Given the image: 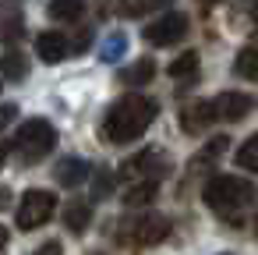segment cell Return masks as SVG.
Segmentation results:
<instances>
[{
  "mask_svg": "<svg viewBox=\"0 0 258 255\" xmlns=\"http://www.w3.org/2000/svg\"><path fill=\"white\" fill-rule=\"evenodd\" d=\"M57 184H68V188H75V184H82L92 170H89V163L82 160V156H64L60 163H57Z\"/></svg>",
  "mask_w": 258,
  "mask_h": 255,
  "instance_id": "11",
  "label": "cell"
},
{
  "mask_svg": "<svg viewBox=\"0 0 258 255\" xmlns=\"http://www.w3.org/2000/svg\"><path fill=\"white\" fill-rule=\"evenodd\" d=\"M15 117H18V107L15 103H0V128H8Z\"/></svg>",
  "mask_w": 258,
  "mask_h": 255,
  "instance_id": "23",
  "label": "cell"
},
{
  "mask_svg": "<svg viewBox=\"0 0 258 255\" xmlns=\"http://www.w3.org/2000/svg\"><path fill=\"white\" fill-rule=\"evenodd\" d=\"M8 152H11V145H8V142H0V167H4V160H8Z\"/></svg>",
  "mask_w": 258,
  "mask_h": 255,
  "instance_id": "26",
  "label": "cell"
},
{
  "mask_svg": "<svg viewBox=\"0 0 258 255\" xmlns=\"http://www.w3.org/2000/svg\"><path fill=\"white\" fill-rule=\"evenodd\" d=\"M254 230H258V216H254Z\"/></svg>",
  "mask_w": 258,
  "mask_h": 255,
  "instance_id": "29",
  "label": "cell"
},
{
  "mask_svg": "<svg viewBox=\"0 0 258 255\" xmlns=\"http://www.w3.org/2000/svg\"><path fill=\"white\" fill-rule=\"evenodd\" d=\"M117 237L124 244H131V248H152V244H159V241L170 237V220L159 216V213H149V216H138L127 227H120Z\"/></svg>",
  "mask_w": 258,
  "mask_h": 255,
  "instance_id": "4",
  "label": "cell"
},
{
  "mask_svg": "<svg viewBox=\"0 0 258 255\" xmlns=\"http://www.w3.org/2000/svg\"><path fill=\"white\" fill-rule=\"evenodd\" d=\"M4 248H8V230L0 227V251H4Z\"/></svg>",
  "mask_w": 258,
  "mask_h": 255,
  "instance_id": "28",
  "label": "cell"
},
{
  "mask_svg": "<svg viewBox=\"0 0 258 255\" xmlns=\"http://www.w3.org/2000/svg\"><path fill=\"white\" fill-rule=\"evenodd\" d=\"M156 114H159L156 99H149V96H124L103 117V138L110 145L135 142L138 135H145V128L156 121Z\"/></svg>",
  "mask_w": 258,
  "mask_h": 255,
  "instance_id": "1",
  "label": "cell"
},
{
  "mask_svg": "<svg viewBox=\"0 0 258 255\" xmlns=\"http://www.w3.org/2000/svg\"><path fill=\"white\" fill-rule=\"evenodd\" d=\"M124 50H127V36H124V32H110V36L103 39L99 57H103L106 64H113V61H120V57H124Z\"/></svg>",
  "mask_w": 258,
  "mask_h": 255,
  "instance_id": "18",
  "label": "cell"
},
{
  "mask_svg": "<svg viewBox=\"0 0 258 255\" xmlns=\"http://www.w3.org/2000/svg\"><path fill=\"white\" fill-rule=\"evenodd\" d=\"M89 220H92V213H89L85 202H71V206L64 209V223H68L71 234H82V230L89 227Z\"/></svg>",
  "mask_w": 258,
  "mask_h": 255,
  "instance_id": "17",
  "label": "cell"
},
{
  "mask_svg": "<svg viewBox=\"0 0 258 255\" xmlns=\"http://www.w3.org/2000/svg\"><path fill=\"white\" fill-rule=\"evenodd\" d=\"M212 121H216V107H212L209 99H195V103L180 107V128H184L187 135H202V131H209Z\"/></svg>",
  "mask_w": 258,
  "mask_h": 255,
  "instance_id": "8",
  "label": "cell"
},
{
  "mask_svg": "<svg viewBox=\"0 0 258 255\" xmlns=\"http://www.w3.org/2000/svg\"><path fill=\"white\" fill-rule=\"evenodd\" d=\"M50 15L57 22H78L85 15V0H50Z\"/></svg>",
  "mask_w": 258,
  "mask_h": 255,
  "instance_id": "16",
  "label": "cell"
},
{
  "mask_svg": "<svg viewBox=\"0 0 258 255\" xmlns=\"http://www.w3.org/2000/svg\"><path fill=\"white\" fill-rule=\"evenodd\" d=\"M92 188H96V191H92L96 198H106V195H110V174H96Z\"/></svg>",
  "mask_w": 258,
  "mask_h": 255,
  "instance_id": "22",
  "label": "cell"
},
{
  "mask_svg": "<svg viewBox=\"0 0 258 255\" xmlns=\"http://www.w3.org/2000/svg\"><path fill=\"white\" fill-rule=\"evenodd\" d=\"M113 4H117V0H99V15H110Z\"/></svg>",
  "mask_w": 258,
  "mask_h": 255,
  "instance_id": "25",
  "label": "cell"
},
{
  "mask_svg": "<svg viewBox=\"0 0 258 255\" xmlns=\"http://www.w3.org/2000/svg\"><path fill=\"white\" fill-rule=\"evenodd\" d=\"M198 64H202L198 54H195V50H184V54L170 64V78H173L177 85H195V82H198Z\"/></svg>",
  "mask_w": 258,
  "mask_h": 255,
  "instance_id": "12",
  "label": "cell"
},
{
  "mask_svg": "<svg viewBox=\"0 0 258 255\" xmlns=\"http://www.w3.org/2000/svg\"><path fill=\"white\" fill-rule=\"evenodd\" d=\"M36 54H39V61H46V64H60V61L71 54V39H68L64 32H43V36L36 39Z\"/></svg>",
  "mask_w": 258,
  "mask_h": 255,
  "instance_id": "10",
  "label": "cell"
},
{
  "mask_svg": "<svg viewBox=\"0 0 258 255\" xmlns=\"http://www.w3.org/2000/svg\"><path fill=\"white\" fill-rule=\"evenodd\" d=\"M53 209H57V195L53 191L29 188L25 198H22V206H18V227L22 230H36V227H43L53 216Z\"/></svg>",
  "mask_w": 258,
  "mask_h": 255,
  "instance_id": "6",
  "label": "cell"
},
{
  "mask_svg": "<svg viewBox=\"0 0 258 255\" xmlns=\"http://www.w3.org/2000/svg\"><path fill=\"white\" fill-rule=\"evenodd\" d=\"M156 191H159L156 181H138V184H131V188L124 191V206H131V209L149 206V202H156Z\"/></svg>",
  "mask_w": 258,
  "mask_h": 255,
  "instance_id": "13",
  "label": "cell"
},
{
  "mask_svg": "<svg viewBox=\"0 0 258 255\" xmlns=\"http://www.w3.org/2000/svg\"><path fill=\"white\" fill-rule=\"evenodd\" d=\"M237 167H244V170H251V174H258V131L237 149Z\"/></svg>",
  "mask_w": 258,
  "mask_h": 255,
  "instance_id": "20",
  "label": "cell"
},
{
  "mask_svg": "<svg viewBox=\"0 0 258 255\" xmlns=\"http://www.w3.org/2000/svg\"><path fill=\"white\" fill-rule=\"evenodd\" d=\"M202 198H205V206L216 209L226 223H240L237 216H240V209L254 198V184L244 181V177H233V174H219V177H212V181L205 184Z\"/></svg>",
  "mask_w": 258,
  "mask_h": 255,
  "instance_id": "2",
  "label": "cell"
},
{
  "mask_svg": "<svg viewBox=\"0 0 258 255\" xmlns=\"http://www.w3.org/2000/svg\"><path fill=\"white\" fill-rule=\"evenodd\" d=\"M0 71H4V78H11V82H22L29 75V61L22 57V50H8L0 57Z\"/></svg>",
  "mask_w": 258,
  "mask_h": 255,
  "instance_id": "15",
  "label": "cell"
},
{
  "mask_svg": "<svg viewBox=\"0 0 258 255\" xmlns=\"http://www.w3.org/2000/svg\"><path fill=\"white\" fill-rule=\"evenodd\" d=\"M233 75L247 78V82H258V46H244L233 61Z\"/></svg>",
  "mask_w": 258,
  "mask_h": 255,
  "instance_id": "14",
  "label": "cell"
},
{
  "mask_svg": "<svg viewBox=\"0 0 258 255\" xmlns=\"http://www.w3.org/2000/svg\"><path fill=\"white\" fill-rule=\"evenodd\" d=\"M32 255H64V251H60V244H57V241H46V244H43L39 251H32Z\"/></svg>",
  "mask_w": 258,
  "mask_h": 255,
  "instance_id": "24",
  "label": "cell"
},
{
  "mask_svg": "<svg viewBox=\"0 0 258 255\" xmlns=\"http://www.w3.org/2000/svg\"><path fill=\"white\" fill-rule=\"evenodd\" d=\"M223 149H226V138H223V135H216V138H212V142H209V145H205V149H202V152L191 160V174H195V170H202L205 163H212V160H216Z\"/></svg>",
  "mask_w": 258,
  "mask_h": 255,
  "instance_id": "21",
  "label": "cell"
},
{
  "mask_svg": "<svg viewBox=\"0 0 258 255\" xmlns=\"http://www.w3.org/2000/svg\"><path fill=\"white\" fill-rule=\"evenodd\" d=\"M166 174H170V156L163 149H142L131 160H124V167H120L124 181H156L159 184V177H166Z\"/></svg>",
  "mask_w": 258,
  "mask_h": 255,
  "instance_id": "5",
  "label": "cell"
},
{
  "mask_svg": "<svg viewBox=\"0 0 258 255\" xmlns=\"http://www.w3.org/2000/svg\"><path fill=\"white\" fill-rule=\"evenodd\" d=\"M187 36V18L184 15H163V18H152V25L142 29V39L149 46H173Z\"/></svg>",
  "mask_w": 258,
  "mask_h": 255,
  "instance_id": "7",
  "label": "cell"
},
{
  "mask_svg": "<svg viewBox=\"0 0 258 255\" xmlns=\"http://www.w3.org/2000/svg\"><path fill=\"white\" fill-rule=\"evenodd\" d=\"M120 78H124L127 85H145V82H152V78H156V64H152V61L145 57V61L131 64V68H127V71H124Z\"/></svg>",
  "mask_w": 258,
  "mask_h": 255,
  "instance_id": "19",
  "label": "cell"
},
{
  "mask_svg": "<svg viewBox=\"0 0 258 255\" xmlns=\"http://www.w3.org/2000/svg\"><path fill=\"white\" fill-rule=\"evenodd\" d=\"M53 145H57V131H53V124L43 121V117L25 121V124L18 128V135H15V149H18V156H22L25 163L43 160Z\"/></svg>",
  "mask_w": 258,
  "mask_h": 255,
  "instance_id": "3",
  "label": "cell"
},
{
  "mask_svg": "<svg viewBox=\"0 0 258 255\" xmlns=\"http://www.w3.org/2000/svg\"><path fill=\"white\" fill-rule=\"evenodd\" d=\"M212 107H216V117H223V121H244L251 114L254 99L247 92H223L212 99Z\"/></svg>",
  "mask_w": 258,
  "mask_h": 255,
  "instance_id": "9",
  "label": "cell"
},
{
  "mask_svg": "<svg viewBox=\"0 0 258 255\" xmlns=\"http://www.w3.org/2000/svg\"><path fill=\"white\" fill-rule=\"evenodd\" d=\"M8 202H11V195H8V188H0V209H4Z\"/></svg>",
  "mask_w": 258,
  "mask_h": 255,
  "instance_id": "27",
  "label": "cell"
}]
</instances>
